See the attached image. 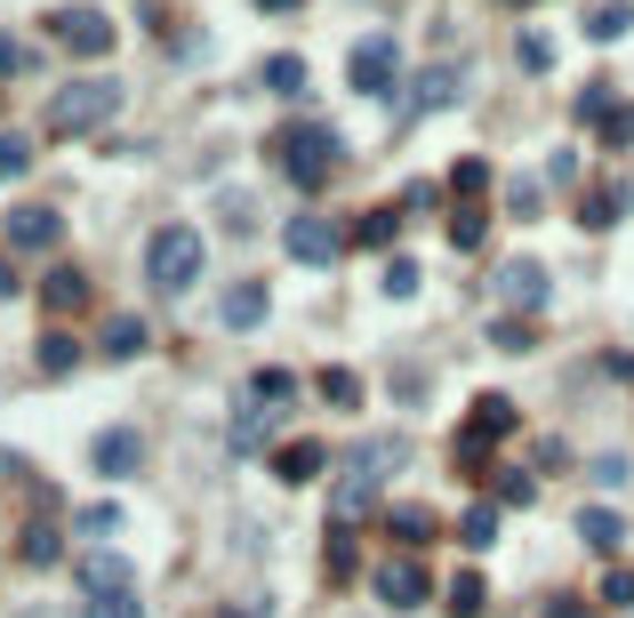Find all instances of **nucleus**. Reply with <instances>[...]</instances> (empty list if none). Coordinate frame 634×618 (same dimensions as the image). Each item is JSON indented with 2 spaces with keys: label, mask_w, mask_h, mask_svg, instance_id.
Returning a JSON list of instances; mask_svg holds the SVG:
<instances>
[{
  "label": "nucleus",
  "mask_w": 634,
  "mask_h": 618,
  "mask_svg": "<svg viewBox=\"0 0 634 618\" xmlns=\"http://www.w3.org/2000/svg\"><path fill=\"white\" fill-rule=\"evenodd\" d=\"M321 402L354 409V402H361V377H354V369H321Z\"/></svg>",
  "instance_id": "obj_32"
},
{
  "label": "nucleus",
  "mask_w": 634,
  "mask_h": 618,
  "mask_svg": "<svg viewBox=\"0 0 634 618\" xmlns=\"http://www.w3.org/2000/svg\"><path fill=\"white\" fill-rule=\"evenodd\" d=\"M73 523H81L89 538H113V530H121V506H81Z\"/></svg>",
  "instance_id": "obj_35"
},
{
  "label": "nucleus",
  "mask_w": 634,
  "mask_h": 618,
  "mask_svg": "<svg viewBox=\"0 0 634 618\" xmlns=\"http://www.w3.org/2000/svg\"><path fill=\"white\" fill-rule=\"evenodd\" d=\"M354 89H361V97H386V89H393V41H386V32L354 49Z\"/></svg>",
  "instance_id": "obj_11"
},
{
  "label": "nucleus",
  "mask_w": 634,
  "mask_h": 618,
  "mask_svg": "<svg viewBox=\"0 0 634 618\" xmlns=\"http://www.w3.org/2000/svg\"><path fill=\"white\" fill-rule=\"evenodd\" d=\"M217 314H225V330H257L265 322V282H233Z\"/></svg>",
  "instance_id": "obj_17"
},
{
  "label": "nucleus",
  "mask_w": 634,
  "mask_h": 618,
  "mask_svg": "<svg viewBox=\"0 0 634 618\" xmlns=\"http://www.w3.org/2000/svg\"><path fill=\"white\" fill-rule=\"evenodd\" d=\"M458 538H466V546H474V555H482V546L498 538V506H466V523H458Z\"/></svg>",
  "instance_id": "obj_26"
},
{
  "label": "nucleus",
  "mask_w": 634,
  "mask_h": 618,
  "mask_svg": "<svg viewBox=\"0 0 634 618\" xmlns=\"http://www.w3.org/2000/svg\"><path fill=\"white\" fill-rule=\"evenodd\" d=\"M321 466H329V450H321V442H282V458H274V474H282V483H314Z\"/></svg>",
  "instance_id": "obj_18"
},
{
  "label": "nucleus",
  "mask_w": 634,
  "mask_h": 618,
  "mask_svg": "<svg viewBox=\"0 0 634 618\" xmlns=\"http://www.w3.org/2000/svg\"><path fill=\"white\" fill-rule=\"evenodd\" d=\"M289 394H297V377H289V369H257V377H249V402H274V409H282Z\"/></svg>",
  "instance_id": "obj_25"
},
{
  "label": "nucleus",
  "mask_w": 634,
  "mask_h": 618,
  "mask_svg": "<svg viewBox=\"0 0 634 618\" xmlns=\"http://www.w3.org/2000/svg\"><path fill=\"white\" fill-rule=\"evenodd\" d=\"M265 9H297V0H265Z\"/></svg>",
  "instance_id": "obj_48"
},
{
  "label": "nucleus",
  "mask_w": 634,
  "mask_h": 618,
  "mask_svg": "<svg viewBox=\"0 0 634 618\" xmlns=\"http://www.w3.org/2000/svg\"><path fill=\"white\" fill-rule=\"evenodd\" d=\"M0 73H24V49L9 41V32H0Z\"/></svg>",
  "instance_id": "obj_45"
},
{
  "label": "nucleus",
  "mask_w": 634,
  "mask_h": 618,
  "mask_svg": "<svg viewBox=\"0 0 634 618\" xmlns=\"http://www.w3.org/2000/svg\"><path fill=\"white\" fill-rule=\"evenodd\" d=\"M49 24H57V41L73 49V57H105L113 49V17L105 9H57Z\"/></svg>",
  "instance_id": "obj_7"
},
{
  "label": "nucleus",
  "mask_w": 634,
  "mask_h": 618,
  "mask_svg": "<svg viewBox=\"0 0 634 618\" xmlns=\"http://www.w3.org/2000/svg\"><path fill=\"white\" fill-rule=\"evenodd\" d=\"M490 346H498V354H530V330H522V322H498Z\"/></svg>",
  "instance_id": "obj_40"
},
{
  "label": "nucleus",
  "mask_w": 634,
  "mask_h": 618,
  "mask_svg": "<svg viewBox=\"0 0 634 618\" xmlns=\"http://www.w3.org/2000/svg\"><path fill=\"white\" fill-rule=\"evenodd\" d=\"M137 466H145L137 426H105V434H96V474H105V483H129Z\"/></svg>",
  "instance_id": "obj_10"
},
{
  "label": "nucleus",
  "mask_w": 634,
  "mask_h": 618,
  "mask_svg": "<svg viewBox=\"0 0 634 618\" xmlns=\"http://www.w3.org/2000/svg\"><path fill=\"white\" fill-rule=\"evenodd\" d=\"M603 602H618V610L634 602V570H611V578H603Z\"/></svg>",
  "instance_id": "obj_44"
},
{
  "label": "nucleus",
  "mask_w": 634,
  "mask_h": 618,
  "mask_svg": "<svg viewBox=\"0 0 634 618\" xmlns=\"http://www.w3.org/2000/svg\"><path fill=\"white\" fill-rule=\"evenodd\" d=\"M338 153H346V136L329 129V121H306V129L282 136V169H289L297 185H321L329 169H338Z\"/></svg>",
  "instance_id": "obj_4"
},
{
  "label": "nucleus",
  "mask_w": 634,
  "mask_h": 618,
  "mask_svg": "<svg viewBox=\"0 0 634 618\" xmlns=\"http://www.w3.org/2000/svg\"><path fill=\"white\" fill-rule=\"evenodd\" d=\"M145 346H153V337H145V322H137V314H105V354H121V362H129V354H145Z\"/></svg>",
  "instance_id": "obj_20"
},
{
  "label": "nucleus",
  "mask_w": 634,
  "mask_h": 618,
  "mask_svg": "<svg viewBox=\"0 0 634 618\" xmlns=\"http://www.w3.org/2000/svg\"><path fill=\"white\" fill-rule=\"evenodd\" d=\"M603 145H634V105H618V113L603 121Z\"/></svg>",
  "instance_id": "obj_42"
},
{
  "label": "nucleus",
  "mask_w": 634,
  "mask_h": 618,
  "mask_svg": "<svg viewBox=\"0 0 634 618\" xmlns=\"http://www.w3.org/2000/svg\"><path fill=\"white\" fill-rule=\"evenodd\" d=\"M626 24H634V9H626V0H603V9L586 17V32H594V41H626Z\"/></svg>",
  "instance_id": "obj_24"
},
{
  "label": "nucleus",
  "mask_w": 634,
  "mask_h": 618,
  "mask_svg": "<svg viewBox=\"0 0 634 618\" xmlns=\"http://www.w3.org/2000/svg\"><path fill=\"white\" fill-rule=\"evenodd\" d=\"M514 57L530 64V73H546V64H554V41H546V32H522V41H514Z\"/></svg>",
  "instance_id": "obj_34"
},
{
  "label": "nucleus",
  "mask_w": 634,
  "mask_h": 618,
  "mask_svg": "<svg viewBox=\"0 0 634 618\" xmlns=\"http://www.w3.org/2000/svg\"><path fill=\"white\" fill-rule=\"evenodd\" d=\"M57 210H9V250H57Z\"/></svg>",
  "instance_id": "obj_14"
},
{
  "label": "nucleus",
  "mask_w": 634,
  "mask_h": 618,
  "mask_svg": "<svg viewBox=\"0 0 634 618\" xmlns=\"http://www.w3.org/2000/svg\"><path fill=\"white\" fill-rule=\"evenodd\" d=\"M9 290H17V273H9V257H0V297H9Z\"/></svg>",
  "instance_id": "obj_47"
},
{
  "label": "nucleus",
  "mask_w": 634,
  "mask_h": 618,
  "mask_svg": "<svg viewBox=\"0 0 634 618\" xmlns=\"http://www.w3.org/2000/svg\"><path fill=\"white\" fill-rule=\"evenodd\" d=\"M498 434H514V402H507V394H482V402H474V418L458 426V466H482Z\"/></svg>",
  "instance_id": "obj_5"
},
{
  "label": "nucleus",
  "mask_w": 634,
  "mask_h": 618,
  "mask_svg": "<svg viewBox=\"0 0 634 618\" xmlns=\"http://www.w3.org/2000/svg\"><path fill=\"white\" fill-rule=\"evenodd\" d=\"M433 587H426V563L418 555H386L378 563V602H393V610H418Z\"/></svg>",
  "instance_id": "obj_8"
},
{
  "label": "nucleus",
  "mask_w": 634,
  "mask_h": 618,
  "mask_svg": "<svg viewBox=\"0 0 634 618\" xmlns=\"http://www.w3.org/2000/svg\"><path fill=\"white\" fill-rule=\"evenodd\" d=\"M482 233H490V217L474 210V201H458L450 210V250H482Z\"/></svg>",
  "instance_id": "obj_22"
},
{
  "label": "nucleus",
  "mask_w": 634,
  "mask_h": 618,
  "mask_svg": "<svg viewBox=\"0 0 634 618\" xmlns=\"http://www.w3.org/2000/svg\"><path fill=\"white\" fill-rule=\"evenodd\" d=\"M41 305H49V314H81V305H89V282H81V265H57L49 282H41Z\"/></svg>",
  "instance_id": "obj_16"
},
{
  "label": "nucleus",
  "mask_w": 634,
  "mask_h": 618,
  "mask_svg": "<svg viewBox=\"0 0 634 618\" xmlns=\"http://www.w3.org/2000/svg\"><path fill=\"white\" fill-rule=\"evenodd\" d=\"M354 233H361V242H370V250H378V242H393V210H370V217H361Z\"/></svg>",
  "instance_id": "obj_41"
},
{
  "label": "nucleus",
  "mask_w": 634,
  "mask_h": 618,
  "mask_svg": "<svg viewBox=\"0 0 634 618\" xmlns=\"http://www.w3.org/2000/svg\"><path fill=\"white\" fill-rule=\"evenodd\" d=\"M73 362H81V346H73L64 330H49V337H41V369H49V377H64Z\"/></svg>",
  "instance_id": "obj_28"
},
{
  "label": "nucleus",
  "mask_w": 634,
  "mask_h": 618,
  "mask_svg": "<svg viewBox=\"0 0 634 618\" xmlns=\"http://www.w3.org/2000/svg\"><path fill=\"white\" fill-rule=\"evenodd\" d=\"M274 418H282V409H274V402H249V409H242V418H233V450H257V442H265V434H274Z\"/></svg>",
  "instance_id": "obj_21"
},
{
  "label": "nucleus",
  "mask_w": 634,
  "mask_h": 618,
  "mask_svg": "<svg viewBox=\"0 0 634 618\" xmlns=\"http://www.w3.org/2000/svg\"><path fill=\"white\" fill-rule=\"evenodd\" d=\"M24 618H49V610H24Z\"/></svg>",
  "instance_id": "obj_49"
},
{
  "label": "nucleus",
  "mask_w": 634,
  "mask_h": 618,
  "mask_svg": "<svg viewBox=\"0 0 634 618\" xmlns=\"http://www.w3.org/2000/svg\"><path fill=\"white\" fill-rule=\"evenodd\" d=\"M81 618H137V595H96L81 602Z\"/></svg>",
  "instance_id": "obj_37"
},
{
  "label": "nucleus",
  "mask_w": 634,
  "mask_h": 618,
  "mask_svg": "<svg viewBox=\"0 0 634 618\" xmlns=\"http://www.w3.org/2000/svg\"><path fill=\"white\" fill-rule=\"evenodd\" d=\"M611 113H618L611 81H586V97H579V121H611Z\"/></svg>",
  "instance_id": "obj_33"
},
{
  "label": "nucleus",
  "mask_w": 634,
  "mask_h": 618,
  "mask_svg": "<svg viewBox=\"0 0 634 618\" xmlns=\"http://www.w3.org/2000/svg\"><path fill=\"white\" fill-rule=\"evenodd\" d=\"M217 618H265V610H249V602H225V610H217Z\"/></svg>",
  "instance_id": "obj_46"
},
{
  "label": "nucleus",
  "mask_w": 634,
  "mask_h": 618,
  "mask_svg": "<svg viewBox=\"0 0 634 618\" xmlns=\"http://www.w3.org/2000/svg\"><path fill=\"white\" fill-rule=\"evenodd\" d=\"M514 9H522V0H514Z\"/></svg>",
  "instance_id": "obj_50"
},
{
  "label": "nucleus",
  "mask_w": 634,
  "mask_h": 618,
  "mask_svg": "<svg viewBox=\"0 0 634 618\" xmlns=\"http://www.w3.org/2000/svg\"><path fill=\"white\" fill-rule=\"evenodd\" d=\"M321 570H329V578H354V538H346V523L329 530V546H321Z\"/></svg>",
  "instance_id": "obj_31"
},
{
  "label": "nucleus",
  "mask_w": 634,
  "mask_h": 618,
  "mask_svg": "<svg viewBox=\"0 0 634 618\" xmlns=\"http://www.w3.org/2000/svg\"><path fill=\"white\" fill-rule=\"evenodd\" d=\"M458 105V64H426L418 73V97H410V113H442Z\"/></svg>",
  "instance_id": "obj_15"
},
{
  "label": "nucleus",
  "mask_w": 634,
  "mask_h": 618,
  "mask_svg": "<svg viewBox=\"0 0 634 618\" xmlns=\"http://www.w3.org/2000/svg\"><path fill=\"white\" fill-rule=\"evenodd\" d=\"M24 563H57V523H32L24 530Z\"/></svg>",
  "instance_id": "obj_36"
},
{
  "label": "nucleus",
  "mask_w": 634,
  "mask_h": 618,
  "mask_svg": "<svg viewBox=\"0 0 634 618\" xmlns=\"http://www.w3.org/2000/svg\"><path fill=\"white\" fill-rule=\"evenodd\" d=\"M498 506H530V474H498Z\"/></svg>",
  "instance_id": "obj_43"
},
{
  "label": "nucleus",
  "mask_w": 634,
  "mask_h": 618,
  "mask_svg": "<svg viewBox=\"0 0 634 618\" xmlns=\"http://www.w3.org/2000/svg\"><path fill=\"white\" fill-rule=\"evenodd\" d=\"M450 610H458V618H474V610H490V587H482L474 570H466V578H450Z\"/></svg>",
  "instance_id": "obj_27"
},
{
  "label": "nucleus",
  "mask_w": 634,
  "mask_h": 618,
  "mask_svg": "<svg viewBox=\"0 0 634 618\" xmlns=\"http://www.w3.org/2000/svg\"><path fill=\"white\" fill-rule=\"evenodd\" d=\"M282 242H289V257H297V265H329V257L346 250V233L329 225V217H289Z\"/></svg>",
  "instance_id": "obj_9"
},
{
  "label": "nucleus",
  "mask_w": 634,
  "mask_h": 618,
  "mask_svg": "<svg viewBox=\"0 0 634 618\" xmlns=\"http://www.w3.org/2000/svg\"><path fill=\"white\" fill-rule=\"evenodd\" d=\"M113 113H121V89L105 73H89V81H73V89L49 97V129L57 136H89V129H105Z\"/></svg>",
  "instance_id": "obj_3"
},
{
  "label": "nucleus",
  "mask_w": 634,
  "mask_h": 618,
  "mask_svg": "<svg viewBox=\"0 0 634 618\" xmlns=\"http://www.w3.org/2000/svg\"><path fill=\"white\" fill-rule=\"evenodd\" d=\"M145 282L161 297H185L193 282H202V233H193V225H161L145 242Z\"/></svg>",
  "instance_id": "obj_2"
},
{
  "label": "nucleus",
  "mask_w": 634,
  "mask_h": 618,
  "mask_svg": "<svg viewBox=\"0 0 634 618\" xmlns=\"http://www.w3.org/2000/svg\"><path fill=\"white\" fill-rule=\"evenodd\" d=\"M378 290H386V297H418V265H410V257H386Z\"/></svg>",
  "instance_id": "obj_30"
},
{
  "label": "nucleus",
  "mask_w": 634,
  "mask_h": 618,
  "mask_svg": "<svg viewBox=\"0 0 634 618\" xmlns=\"http://www.w3.org/2000/svg\"><path fill=\"white\" fill-rule=\"evenodd\" d=\"M73 587H81V602H96V595H137V570H129L121 555H105V546H96V555H81V563H73Z\"/></svg>",
  "instance_id": "obj_6"
},
{
  "label": "nucleus",
  "mask_w": 634,
  "mask_h": 618,
  "mask_svg": "<svg viewBox=\"0 0 634 618\" xmlns=\"http://www.w3.org/2000/svg\"><path fill=\"white\" fill-rule=\"evenodd\" d=\"M24 169H32V145H24L17 129H0V185H9V178H24Z\"/></svg>",
  "instance_id": "obj_29"
},
{
  "label": "nucleus",
  "mask_w": 634,
  "mask_h": 618,
  "mask_svg": "<svg viewBox=\"0 0 634 618\" xmlns=\"http://www.w3.org/2000/svg\"><path fill=\"white\" fill-rule=\"evenodd\" d=\"M490 185V161H458V201H474Z\"/></svg>",
  "instance_id": "obj_39"
},
{
  "label": "nucleus",
  "mask_w": 634,
  "mask_h": 618,
  "mask_svg": "<svg viewBox=\"0 0 634 618\" xmlns=\"http://www.w3.org/2000/svg\"><path fill=\"white\" fill-rule=\"evenodd\" d=\"M579 538L594 546V555H618V538H626V523H618L611 506H586V514H579Z\"/></svg>",
  "instance_id": "obj_19"
},
{
  "label": "nucleus",
  "mask_w": 634,
  "mask_h": 618,
  "mask_svg": "<svg viewBox=\"0 0 634 618\" xmlns=\"http://www.w3.org/2000/svg\"><path fill=\"white\" fill-rule=\"evenodd\" d=\"M626 201H634V185H626V178H603V185L586 193V210H579V225H586V233H611V225L626 217Z\"/></svg>",
  "instance_id": "obj_12"
},
{
  "label": "nucleus",
  "mask_w": 634,
  "mask_h": 618,
  "mask_svg": "<svg viewBox=\"0 0 634 618\" xmlns=\"http://www.w3.org/2000/svg\"><path fill=\"white\" fill-rule=\"evenodd\" d=\"M393 530H402V538L418 546V538L433 530V514H426V506H393Z\"/></svg>",
  "instance_id": "obj_38"
},
{
  "label": "nucleus",
  "mask_w": 634,
  "mask_h": 618,
  "mask_svg": "<svg viewBox=\"0 0 634 618\" xmlns=\"http://www.w3.org/2000/svg\"><path fill=\"white\" fill-rule=\"evenodd\" d=\"M265 89L297 97V89H306V57H265Z\"/></svg>",
  "instance_id": "obj_23"
},
{
  "label": "nucleus",
  "mask_w": 634,
  "mask_h": 618,
  "mask_svg": "<svg viewBox=\"0 0 634 618\" xmlns=\"http://www.w3.org/2000/svg\"><path fill=\"white\" fill-rule=\"evenodd\" d=\"M498 297H507V305H522V314H539V305H546V265L514 257L507 273H498Z\"/></svg>",
  "instance_id": "obj_13"
},
{
  "label": "nucleus",
  "mask_w": 634,
  "mask_h": 618,
  "mask_svg": "<svg viewBox=\"0 0 634 618\" xmlns=\"http://www.w3.org/2000/svg\"><path fill=\"white\" fill-rule=\"evenodd\" d=\"M393 466H402V442H386V434L361 442V450L346 458V474H338V490H329V514H338V523H361V514L378 506V483Z\"/></svg>",
  "instance_id": "obj_1"
}]
</instances>
